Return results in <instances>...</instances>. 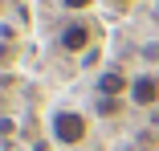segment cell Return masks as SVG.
<instances>
[{
    "instance_id": "obj_1",
    "label": "cell",
    "mask_w": 159,
    "mask_h": 151,
    "mask_svg": "<svg viewBox=\"0 0 159 151\" xmlns=\"http://www.w3.org/2000/svg\"><path fill=\"white\" fill-rule=\"evenodd\" d=\"M49 135H53L57 147H82L86 135H90V118L74 106H57L49 114Z\"/></svg>"
},
{
    "instance_id": "obj_2",
    "label": "cell",
    "mask_w": 159,
    "mask_h": 151,
    "mask_svg": "<svg viewBox=\"0 0 159 151\" xmlns=\"http://www.w3.org/2000/svg\"><path fill=\"white\" fill-rule=\"evenodd\" d=\"M90 41H94V29H90L86 21H70V25L57 33V45L66 49V53H86Z\"/></svg>"
},
{
    "instance_id": "obj_3",
    "label": "cell",
    "mask_w": 159,
    "mask_h": 151,
    "mask_svg": "<svg viewBox=\"0 0 159 151\" xmlns=\"http://www.w3.org/2000/svg\"><path fill=\"white\" fill-rule=\"evenodd\" d=\"M126 98L135 106H159V74H135Z\"/></svg>"
},
{
    "instance_id": "obj_4",
    "label": "cell",
    "mask_w": 159,
    "mask_h": 151,
    "mask_svg": "<svg viewBox=\"0 0 159 151\" xmlns=\"http://www.w3.org/2000/svg\"><path fill=\"white\" fill-rule=\"evenodd\" d=\"M122 94H131V78H126L122 70L98 74V98H122Z\"/></svg>"
},
{
    "instance_id": "obj_5",
    "label": "cell",
    "mask_w": 159,
    "mask_h": 151,
    "mask_svg": "<svg viewBox=\"0 0 159 151\" xmlns=\"http://www.w3.org/2000/svg\"><path fill=\"white\" fill-rule=\"evenodd\" d=\"M122 110V98H98V114H106V118H114Z\"/></svg>"
},
{
    "instance_id": "obj_6",
    "label": "cell",
    "mask_w": 159,
    "mask_h": 151,
    "mask_svg": "<svg viewBox=\"0 0 159 151\" xmlns=\"http://www.w3.org/2000/svg\"><path fill=\"white\" fill-rule=\"evenodd\" d=\"M61 8H70V12H86V8H94V0H61Z\"/></svg>"
},
{
    "instance_id": "obj_7",
    "label": "cell",
    "mask_w": 159,
    "mask_h": 151,
    "mask_svg": "<svg viewBox=\"0 0 159 151\" xmlns=\"http://www.w3.org/2000/svg\"><path fill=\"white\" fill-rule=\"evenodd\" d=\"M118 4H135V0H118Z\"/></svg>"
},
{
    "instance_id": "obj_8",
    "label": "cell",
    "mask_w": 159,
    "mask_h": 151,
    "mask_svg": "<svg viewBox=\"0 0 159 151\" xmlns=\"http://www.w3.org/2000/svg\"><path fill=\"white\" fill-rule=\"evenodd\" d=\"M0 12H4V0H0Z\"/></svg>"
}]
</instances>
